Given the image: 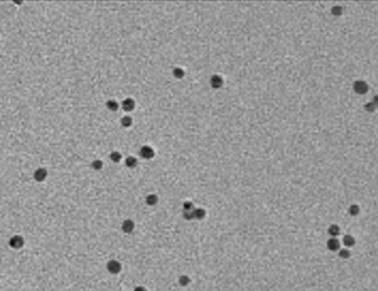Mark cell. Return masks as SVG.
<instances>
[{
  "mask_svg": "<svg viewBox=\"0 0 378 291\" xmlns=\"http://www.w3.org/2000/svg\"><path fill=\"white\" fill-rule=\"evenodd\" d=\"M353 87H354V91H355L356 93H359V94H365V93L367 92V90H369L367 83H366L365 81H362V80L355 81Z\"/></svg>",
  "mask_w": 378,
  "mask_h": 291,
  "instance_id": "cell-1",
  "label": "cell"
},
{
  "mask_svg": "<svg viewBox=\"0 0 378 291\" xmlns=\"http://www.w3.org/2000/svg\"><path fill=\"white\" fill-rule=\"evenodd\" d=\"M154 155H155V151L152 150V147L151 146H143L141 149H140V156L143 157V158H146V160H150V158H152L154 157Z\"/></svg>",
  "mask_w": 378,
  "mask_h": 291,
  "instance_id": "cell-2",
  "label": "cell"
},
{
  "mask_svg": "<svg viewBox=\"0 0 378 291\" xmlns=\"http://www.w3.org/2000/svg\"><path fill=\"white\" fill-rule=\"evenodd\" d=\"M46 176H47V172L45 168H37L34 172V179L39 183L44 181L46 179Z\"/></svg>",
  "mask_w": 378,
  "mask_h": 291,
  "instance_id": "cell-3",
  "label": "cell"
},
{
  "mask_svg": "<svg viewBox=\"0 0 378 291\" xmlns=\"http://www.w3.org/2000/svg\"><path fill=\"white\" fill-rule=\"evenodd\" d=\"M222 83H224V80H222L221 76H219V75L211 76V79H210V85H211L213 88H220V87L222 86Z\"/></svg>",
  "mask_w": 378,
  "mask_h": 291,
  "instance_id": "cell-4",
  "label": "cell"
},
{
  "mask_svg": "<svg viewBox=\"0 0 378 291\" xmlns=\"http://www.w3.org/2000/svg\"><path fill=\"white\" fill-rule=\"evenodd\" d=\"M134 106H136V103L132 98H127L122 101V108L125 111H132L134 109Z\"/></svg>",
  "mask_w": 378,
  "mask_h": 291,
  "instance_id": "cell-5",
  "label": "cell"
},
{
  "mask_svg": "<svg viewBox=\"0 0 378 291\" xmlns=\"http://www.w3.org/2000/svg\"><path fill=\"white\" fill-rule=\"evenodd\" d=\"M327 247H329L330 250H337V249L340 248V242H338L337 239L332 238V239H330V240L327 242Z\"/></svg>",
  "mask_w": 378,
  "mask_h": 291,
  "instance_id": "cell-6",
  "label": "cell"
},
{
  "mask_svg": "<svg viewBox=\"0 0 378 291\" xmlns=\"http://www.w3.org/2000/svg\"><path fill=\"white\" fill-rule=\"evenodd\" d=\"M106 108L109 109V110H111V111H116L117 109H118V103L116 101V100H109L108 103H106Z\"/></svg>",
  "mask_w": 378,
  "mask_h": 291,
  "instance_id": "cell-7",
  "label": "cell"
},
{
  "mask_svg": "<svg viewBox=\"0 0 378 291\" xmlns=\"http://www.w3.org/2000/svg\"><path fill=\"white\" fill-rule=\"evenodd\" d=\"M138 163V160L136 157H133V156H129V157H127V160H126V164H127V167H129V168H134L136 165H137Z\"/></svg>",
  "mask_w": 378,
  "mask_h": 291,
  "instance_id": "cell-8",
  "label": "cell"
},
{
  "mask_svg": "<svg viewBox=\"0 0 378 291\" xmlns=\"http://www.w3.org/2000/svg\"><path fill=\"white\" fill-rule=\"evenodd\" d=\"M192 215H193V218H196V219H202V218H204L206 213H204L203 209H195V210L192 211Z\"/></svg>",
  "mask_w": 378,
  "mask_h": 291,
  "instance_id": "cell-9",
  "label": "cell"
},
{
  "mask_svg": "<svg viewBox=\"0 0 378 291\" xmlns=\"http://www.w3.org/2000/svg\"><path fill=\"white\" fill-rule=\"evenodd\" d=\"M121 157H122V156H121V154H120V152H117V151H114V152H111V154H110V158L115 162V163H117V162L121 161Z\"/></svg>",
  "mask_w": 378,
  "mask_h": 291,
  "instance_id": "cell-10",
  "label": "cell"
},
{
  "mask_svg": "<svg viewBox=\"0 0 378 291\" xmlns=\"http://www.w3.org/2000/svg\"><path fill=\"white\" fill-rule=\"evenodd\" d=\"M133 222L131 221V220H127V221H125L123 222V229H125V232H131L132 229H133Z\"/></svg>",
  "mask_w": 378,
  "mask_h": 291,
  "instance_id": "cell-11",
  "label": "cell"
},
{
  "mask_svg": "<svg viewBox=\"0 0 378 291\" xmlns=\"http://www.w3.org/2000/svg\"><path fill=\"white\" fill-rule=\"evenodd\" d=\"M121 125H122L123 127H129V126L132 125V119H131L129 116H125V117H122V120H121Z\"/></svg>",
  "mask_w": 378,
  "mask_h": 291,
  "instance_id": "cell-12",
  "label": "cell"
},
{
  "mask_svg": "<svg viewBox=\"0 0 378 291\" xmlns=\"http://www.w3.org/2000/svg\"><path fill=\"white\" fill-rule=\"evenodd\" d=\"M343 243L347 247H352V245H354V238L352 236H345L343 239Z\"/></svg>",
  "mask_w": 378,
  "mask_h": 291,
  "instance_id": "cell-13",
  "label": "cell"
},
{
  "mask_svg": "<svg viewBox=\"0 0 378 291\" xmlns=\"http://www.w3.org/2000/svg\"><path fill=\"white\" fill-rule=\"evenodd\" d=\"M173 74H174V76L176 77V79H181L182 76H184V70L181 69V68H175L174 69V71H173Z\"/></svg>",
  "mask_w": 378,
  "mask_h": 291,
  "instance_id": "cell-14",
  "label": "cell"
},
{
  "mask_svg": "<svg viewBox=\"0 0 378 291\" xmlns=\"http://www.w3.org/2000/svg\"><path fill=\"white\" fill-rule=\"evenodd\" d=\"M329 233H330L331 236H337V234L340 233V228L336 226V225H332V226L329 228Z\"/></svg>",
  "mask_w": 378,
  "mask_h": 291,
  "instance_id": "cell-15",
  "label": "cell"
},
{
  "mask_svg": "<svg viewBox=\"0 0 378 291\" xmlns=\"http://www.w3.org/2000/svg\"><path fill=\"white\" fill-rule=\"evenodd\" d=\"M102 167H103V163H102V161H99V160H96V161L92 162V168H93V169H96V170H99V169H102Z\"/></svg>",
  "mask_w": 378,
  "mask_h": 291,
  "instance_id": "cell-16",
  "label": "cell"
},
{
  "mask_svg": "<svg viewBox=\"0 0 378 291\" xmlns=\"http://www.w3.org/2000/svg\"><path fill=\"white\" fill-rule=\"evenodd\" d=\"M146 202H147L150 205H152V204H155V203L157 202V197H156L155 194H150V196H147Z\"/></svg>",
  "mask_w": 378,
  "mask_h": 291,
  "instance_id": "cell-17",
  "label": "cell"
},
{
  "mask_svg": "<svg viewBox=\"0 0 378 291\" xmlns=\"http://www.w3.org/2000/svg\"><path fill=\"white\" fill-rule=\"evenodd\" d=\"M109 268H111V271H118L120 269V264L117 262L112 261V262L109 263Z\"/></svg>",
  "mask_w": 378,
  "mask_h": 291,
  "instance_id": "cell-18",
  "label": "cell"
},
{
  "mask_svg": "<svg viewBox=\"0 0 378 291\" xmlns=\"http://www.w3.org/2000/svg\"><path fill=\"white\" fill-rule=\"evenodd\" d=\"M331 11H332L334 15H341L342 13V7L341 6H334Z\"/></svg>",
  "mask_w": 378,
  "mask_h": 291,
  "instance_id": "cell-19",
  "label": "cell"
},
{
  "mask_svg": "<svg viewBox=\"0 0 378 291\" xmlns=\"http://www.w3.org/2000/svg\"><path fill=\"white\" fill-rule=\"evenodd\" d=\"M192 208H193V207H192V203H191V202L184 203V210H185V211H191Z\"/></svg>",
  "mask_w": 378,
  "mask_h": 291,
  "instance_id": "cell-20",
  "label": "cell"
},
{
  "mask_svg": "<svg viewBox=\"0 0 378 291\" xmlns=\"http://www.w3.org/2000/svg\"><path fill=\"white\" fill-rule=\"evenodd\" d=\"M358 211H359V208H358V205H352L350 207V214H353V215H355V214H358Z\"/></svg>",
  "mask_w": 378,
  "mask_h": 291,
  "instance_id": "cell-21",
  "label": "cell"
},
{
  "mask_svg": "<svg viewBox=\"0 0 378 291\" xmlns=\"http://www.w3.org/2000/svg\"><path fill=\"white\" fill-rule=\"evenodd\" d=\"M340 255H341V257H348V256H349V253H348L347 250H342V251L340 253Z\"/></svg>",
  "mask_w": 378,
  "mask_h": 291,
  "instance_id": "cell-22",
  "label": "cell"
}]
</instances>
